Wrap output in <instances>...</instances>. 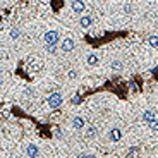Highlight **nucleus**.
Returning a JSON list of instances; mask_svg holds the SVG:
<instances>
[{"label": "nucleus", "mask_w": 158, "mask_h": 158, "mask_svg": "<svg viewBox=\"0 0 158 158\" xmlns=\"http://www.w3.org/2000/svg\"><path fill=\"white\" fill-rule=\"evenodd\" d=\"M60 105H62V93H59V91L52 93V95L48 96V107L50 108H59Z\"/></svg>", "instance_id": "f257e3e1"}, {"label": "nucleus", "mask_w": 158, "mask_h": 158, "mask_svg": "<svg viewBox=\"0 0 158 158\" xmlns=\"http://www.w3.org/2000/svg\"><path fill=\"white\" fill-rule=\"evenodd\" d=\"M148 43H150L151 47H158V36H150Z\"/></svg>", "instance_id": "ddd939ff"}, {"label": "nucleus", "mask_w": 158, "mask_h": 158, "mask_svg": "<svg viewBox=\"0 0 158 158\" xmlns=\"http://www.w3.org/2000/svg\"><path fill=\"white\" fill-rule=\"evenodd\" d=\"M86 62H88V65H98L100 59L95 55V53H89V55H88V59H86Z\"/></svg>", "instance_id": "6e6552de"}, {"label": "nucleus", "mask_w": 158, "mask_h": 158, "mask_svg": "<svg viewBox=\"0 0 158 158\" xmlns=\"http://www.w3.org/2000/svg\"><path fill=\"white\" fill-rule=\"evenodd\" d=\"M120 138H122V134H120L118 129H112L110 131V141H118Z\"/></svg>", "instance_id": "1a4fd4ad"}, {"label": "nucleus", "mask_w": 158, "mask_h": 158, "mask_svg": "<svg viewBox=\"0 0 158 158\" xmlns=\"http://www.w3.org/2000/svg\"><path fill=\"white\" fill-rule=\"evenodd\" d=\"M86 9V5H84V2H81V0H74L72 2V10L77 12V14H81V12Z\"/></svg>", "instance_id": "39448f33"}, {"label": "nucleus", "mask_w": 158, "mask_h": 158, "mask_svg": "<svg viewBox=\"0 0 158 158\" xmlns=\"http://www.w3.org/2000/svg\"><path fill=\"white\" fill-rule=\"evenodd\" d=\"M79 102H81V96H74V98H72V103H74V105H77Z\"/></svg>", "instance_id": "dca6fc26"}, {"label": "nucleus", "mask_w": 158, "mask_h": 158, "mask_svg": "<svg viewBox=\"0 0 158 158\" xmlns=\"http://www.w3.org/2000/svg\"><path fill=\"white\" fill-rule=\"evenodd\" d=\"M124 12H126V14H131V12H132L131 10V5H126V7H124Z\"/></svg>", "instance_id": "a211bd4d"}, {"label": "nucleus", "mask_w": 158, "mask_h": 158, "mask_svg": "<svg viewBox=\"0 0 158 158\" xmlns=\"http://www.w3.org/2000/svg\"><path fill=\"white\" fill-rule=\"evenodd\" d=\"M91 23H93V19H91L89 16H86V17H83V19H81V26H83V28H88Z\"/></svg>", "instance_id": "9d476101"}, {"label": "nucleus", "mask_w": 158, "mask_h": 158, "mask_svg": "<svg viewBox=\"0 0 158 158\" xmlns=\"http://www.w3.org/2000/svg\"><path fill=\"white\" fill-rule=\"evenodd\" d=\"M84 118L83 117H74L72 118V127H74V129H83L84 127Z\"/></svg>", "instance_id": "423d86ee"}, {"label": "nucleus", "mask_w": 158, "mask_h": 158, "mask_svg": "<svg viewBox=\"0 0 158 158\" xmlns=\"http://www.w3.org/2000/svg\"><path fill=\"white\" fill-rule=\"evenodd\" d=\"M79 158H96L95 155H79Z\"/></svg>", "instance_id": "f3484780"}, {"label": "nucleus", "mask_w": 158, "mask_h": 158, "mask_svg": "<svg viewBox=\"0 0 158 158\" xmlns=\"http://www.w3.org/2000/svg\"><path fill=\"white\" fill-rule=\"evenodd\" d=\"M45 43H47V47H55L59 43V33L57 31L45 33Z\"/></svg>", "instance_id": "f03ea898"}, {"label": "nucleus", "mask_w": 158, "mask_h": 158, "mask_svg": "<svg viewBox=\"0 0 158 158\" xmlns=\"http://www.w3.org/2000/svg\"><path fill=\"white\" fill-rule=\"evenodd\" d=\"M155 118H158V117H156V114H155L153 110H144V112H143V115H141V120L144 124H151Z\"/></svg>", "instance_id": "7ed1b4c3"}, {"label": "nucleus", "mask_w": 158, "mask_h": 158, "mask_svg": "<svg viewBox=\"0 0 158 158\" xmlns=\"http://www.w3.org/2000/svg\"><path fill=\"white\" fill-rule=\"evenodd\" d=\"M67 76H69V77H71V79H72V77H76V72H74V71H71V72H69V74H67Z\"/></svg>", "instance_id": "6ab92c4d"}, {"label": "nucleus", "mask_w": 158, "mask_h": 158, "mask_svg": "<svg viewBox=\"0 0 158 158\" xmlns=\"http://www.w3.org/2000/svg\"><path fill=\"white\" fill-rule=\"evenodd\" d=\"M19 36H21V31H19V29H17V28L10 29V38H12V40H17V38H19Z\"/></svg>", "instance_id": "9b49d317"}, {"label": "nucleus", "mask_w": 158, "mask_h": 158, "mask_svg": "<svg viewBox=\"0 0 158 158\" xmlns=\"http://www.w3.org/2000/svg\"><path fill=\"white\" fill-rule=\"evenodd\" d=\"M26 153H28V156L36 158V156H38V148H36L35 144H29V146L26 148Z\"/></svg>", "instance_id": "0eeeda50"}, {"label": "nucleus", "mask_w": 158, "mask_h": 158, "mask_svg": "<svg viewBox=\"0 0 158 158\" xmlns=\"http://www.w3.org/2000/svg\"><path fill=\"white\" fill-rule=\"evenodd\" d=\"M72 48H74V40H72V38H65L62 41V50L64 52H72Z\"/></svg>", "instance_id": "20e7f679"}, {"label": "nucleus", "mask_w": 158, "mask_h": 158, "mask_svg": "<svg viewBox=\"0 0 158 158\" xmlns=\"http://www.w3.org/2000/svg\"><path fill=\"white\" fill-rule=\"evenodd\" d=\"M86 136L88 138H95L96 136V127H89V129L86 131Z\"/></svg>", "instance_id": "f8f14e48"}, {"label": "nucleus", "mask_w": 158, "mask_h": 158, "mask_svg": "<svg viewBox=\"0 0 158 158\" xmlns=\"http://www.w3.org/2000/svg\"><path fill=\"white\" fill-rule=\"evenodd\" d=\"M112 69H114V71H120V69H122V64H120V62H114V64H112Z\"/></svg>", "instance_id": "2eb2a0df"}, {"label": "nucleus", "mask_w": 158, "mask_h": 158, "mask_svg": "<svg viewBox=\"0 0 158 158\" xmlns=\"http://www.w3.org/2000/svg\"><path fill=\"white\" fill-rule=\"evenodd\" d=\"M148 126H150V129H151V131H155V132H156V131H158V118H155L153 122L148 124Z\"/></svg>", "instance_id": "4468645a"}]
</instances>
